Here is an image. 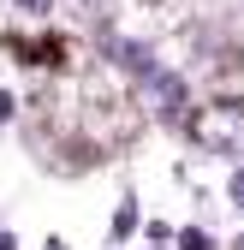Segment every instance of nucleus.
<instances>
[{
  "mask_svg": "<svg viewBox=\"0 0 244 250\" xmlns=\"http://www.w3.org/2000/svg\"><path fill=\"white\" fill-rule=\"evenodd\" d=\"M191 143L208 155H226V161H244V102L221 96L191 113Z\"/></svg>",
  "mask_w": 244,
  "mask_h": 250,
  "instance_id": "nucleus-1",
  "label": "nucleus"
},
{
  "mask_svg": "<svg viewBox=\"0 0 244 250\" xmlns=\"http://www.w3.org/2000/svg\"><path fill=\"white\" fill-rule=\"evenodd\" d=\"M137 83H143V102L155 107L161 119H179V107H185V83H179L173 72H161V66H155V72H143Z\"/></svg>",
  "mask_w": 244,
  "mask_h": 250,
  "instance_id": "nucleus-2",
  "label": "nucleus"
},
{
  "mask_svg": "<svg viewBox=\"0 0 244 250\" xmlns=\"http://www.w3.org/2000/svg\"><path fill=\"white\" fill-rule=\"evenodd\" d=\"M113 60H119V66H125L131 78L155 72V54H149V48H137V42H113Z\"/></svg>",
  "mask_w": 244,
  "mask_h": 250,
  "instance_id": "nucleus-3",
  "label": "nucleus"
},
{
  "mask_svg": "<svg viewBox=\"0 0 244 250\" xmlns=\"http://www.w3.org/2000/svg\"><path fill=\"white\" fill-rule=\"evenodd\" d=\"M179 250H208V232L203 227H185V232H179Z\"/></svg>",
  "mask_w": 244,
  "mask_h": 250,
  "instance_id": "nucleus-4",
  "label": "nucleus"
},
{
  "mask_svg": "<svg viewBox=\"0 0 244 250\" xmlns=\"http://www.w3.org/2000/svg\"><path fill=\"white\" fill-rule=\"evenodd\" d=\"M131 227H137V208H131V203H125V208H119V214H113V232H119V238H125V232H131Z\"/></svg>",
  "mask_w": 244,
  "mask_h": 250,
  "instance_id": "nucleus-5",
  "label": "nucleus"
},
{
  "mask_svg": "<svg viewBox=\"0 0 244 250\" xmlns=\"http://www.w3.org/2000/svg\"><path fill=\"white\" fill-rule=\"evenodd\" d=\"M232 203H238V208H244V167H238V173H232Z\"/></svg>",
  "mask_w": 244,
  "mask_h": 250,
  "instance_id": "nucleus-6",
  "label": "nucleus"
},
{
  "mask_svg": "<svg viewBox=\"0 0 244 250\" xmlns=\"http://www.w3.org/2000/svg\"><path fill=\"white\" fill-rule=\"evenodd\" d=\"M0 119H12V96H0Z\"/></svg>",
  "mask_w": 244,
  "mask_h": 250,
  "instance_id": "nucleus-7",
  "label": "nucleus"
},
{
  "mask_svg": "<svg viewBox=\"0 0 244 250\" xmlns=\"http://www.w3.org/2000/svg\"><path fill=\"white\" fill-rule=\"evenodd\" d=\"M18 6H30V12H42V6H48V0H18Z\"/></svg>",
  "mask_w": 244,
  "mask_h": 250,
  "instance_id": "nucleus-8",
  "label": "nucleus"
},
{
  "mask_svg": "<svg viewBox=\"0 0 244 250\" xmlns=\"http://www.w3.org/2000/svg\"><path fill=\"white\" fill-rule=\"evenodd\" d=\"M0 250H18V244H12V238H6V232H0Z\"/></svg>",
  "mask_w": 244,
  "mask_h": 250,
  "instance_id": "nucleus-9",
  "label": "nucleus"
},
{
  "mask_svg": "<svg viewBox=\"0 0 244 250\" xmlns=\"http://www.w3.org/2000/svg\"><path fill=\"white\" fill-rule=\"evenodd\" d=\"M232 250H244V238H238V244H232Z\"/></svg>",
  "mask_w": 244,
  "mask_h": 250,
  "instance_id": "nucleus-10",
  "label": "nucleus"
}]
</instances>
